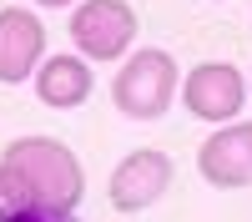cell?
I'll use <instances>...</instances> for the list:
<instances>
[{"label": "cell", "mask_w": 252, "mask_h": 222, "mask_svg": "<svg viewBox=\"0 0 252 222\" xmlns=\"http://www.w3.org/2000/svg\"><path fill=\"white\" fill-rule=\"evenodd\" d=\"M71 40L86 61H121L136 40V10L126 0H81L71 15Z\"/></svg>", "instance_id": "obj_3"}, {"label": "cell", "mask_w": 252, "mask_h": 222, "mask_svg": "<svg viewBox=\"0 0 252 222\" xmlns=\"http://www.w3.org/2000/svg\"><path fill=\"white\" fill-rule=\"evenodd\" d=\"M10 222H71V217H56V212H20Z\"/></svg>", "instance_id": "obj_10"}, {"label": "cell", "mask_w": 252, "mask_h": 222, "mask_svg": "<svg viewBox=\"0 0 252 222\" xmlns=\"http://www.w3.org/2000/svg\"><path fill=\"white\" fill-rule=\"evenodd\" d=\"M40 61H46V26L20 5H0V81L20 86L40 71Z\"/></svg>", "instance_id": "obj_7"}, {"label": "cell", "mask_w": 252, "mask_h": 222, "mask_svg": "<svg viewBox=\"0 0 252 222\" xmlns=\"http://www.w3.org/2000/svg\"><path fill=\"white\" fill-rule=\"evenodd\" d=\"M182 101L197 121H212V127L237 121L247 106V76L227 61H202L182 76Z\"/></svg>", "instance_id": "obj_4"}, {"label": "cell", "mask_w": 252, "mask_h": 222, "mask_svg": "<svg viewBox=\"0 0 252 222\" xmlns=\"http://www.w3.org/2000/svg\"><path fill=\"white\" fill-rule=\"evenodd\" d=\"M20 212H35V202H31V192H26V182H20L10 167H0V222H10V217H20Z\"/></svg>", "instance_id": "obj_9"}, {"label": "cell", "mask_w": 252, "mask_h": 222, "mask_svg": "<svg viewBox=\"0 0 252 222\" xmlns=\"http://www.w3.org/2000/svg\"><path fill=\"white\" fill-rule=\"evenodd\" d=\"M0 167H10L35 202V212H56V217H76L81 197H86V172L81 157L56 136H20L5 147Z\"/></svg>", "instance_id": "obj_1"}, {"label": "cell", "mask_w": 252, "mask_h": 222, "mask_svg": "<svg viewBox=\"0 0 252 222\" xmlns=\"http://www.w3.org/2000/svg\"><path fill=\"white\" fill-rule=\"evenodd\" d=\"M35 5H46V10H61V5H76V0H35Z\"/></svg>", "instance_id": "obj_11"}, {"label": "cell", "mask_w": 252, "mask_h": 222, "mask_svg": "<svg viewBox=\"0 0 252 222\" xmlns=\"http://www.w3.org/2000/svg\"><path fill=\"white\" fill-rule=\"evenodd\" d=\"M172 157H166L161 147H136L126 152L116 167H111V182H106V197L116 212H146L152 202L166 197V187H172Z\"/></svg>", "instance_id": "obj_5"}, {"label": "cell", "mask_w": 252, "mask_h": 222, "mask_svg": "<svg viewBox=\"0 0 252 222\" xmlns=\"http://www.w3.org/2000/svg\"><path fill=\"white\" fill-rule=\"evenodd\" d=\"M197 172L222 192L252 187V121H222L197 147Z\"/></svg>", "instance_id": "obj_6"}, {"label": "cell", "mask_w": 252, "mask_h": 222, "mask_svg": "<svg viewBox=\"0 0 252 222\" xmlns=\"http://www.w3.org/2000/svg\"><path fill=\"white\" fill-rule=\"evenodd\" d=\"M177 81H182V71H177L172 56L161 46H141V51H131L121 61V71L111 81V101H116V111L131 116V121H157L172 106Z\"/></svg>", "instance_id": "obj_2"}, {"label": "cell", "mask_w": 252, "mask_h": 222, "mask_svg": "<svg viewBox=\"0 0 252 222\" xmlns=\"http://www.w3.org/2000/svg\"><path fill=\"white\" fill-rule=\"evenodd\" d=\"M91 86H96V76L86 66V56H51V61H40V71H35V96L46 101L51 111L81 106V101L91 96Z\"/></svg>", "instance_id": "obj_8"}]
</instances>
